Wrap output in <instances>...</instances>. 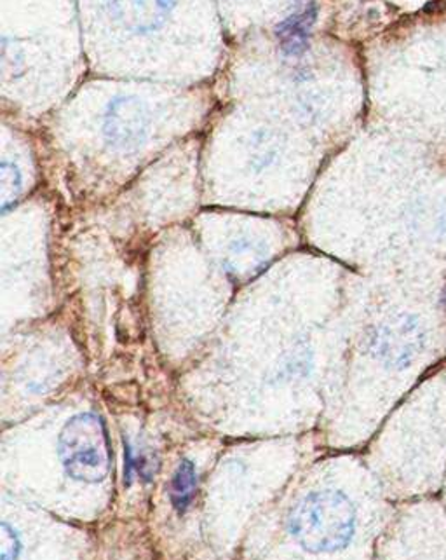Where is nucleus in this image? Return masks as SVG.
<instances>
[{"mask_svg": "<svg viewBox=\"0 0 446 560\" xmlns=\"http://www.w3.org/2000/svg\"><path fill=\"white\" fill-rule=\"evenodd\" d=\"M287 529L307 552H337L354 536L356 510L343 492H310L290 513Z\"/></svg>", "mask_w": 446, "mask_h": 560, "instance_id": "1", "label": "nucleus"}, {"mask_svg": "<svg viewBox=\"0 0 446 560\" xmlns=\"http://www.w3.org/2000/svg\"><path fill=\"white\" fill-rule=\"evenodd\" d=\"M58 456L70 479L86 483L107 479L111 451L104 419L81 412L64 422L58 436Z\"/></svg>", "mask_w": 446, "mask_h": 560, "instance_id": "2", "label": "nucleus"}, {"mask_svg": "<svg viewBox=\"0 0 446 560\" xmlns=\"http://www.w3.org/2000/svg\"><path fill=\"white\" fill-rule=\"evenodd\" d=\"M424 346V332L412 316H399L390 319L369 337V351L380 362L392 366H404L421 353Z\"/></svg>", "mask_w": 446, "mask_h": 560, "instance_id": "3", "label": "nucleus"}, {"mask_svg": "<svg viewBox=\"0 0 446 560\" xmlns=\"http://www.w3.org/2000/svg\"><path fill=\"white\" fill-rule=\"evenodd\" d=\"M149 110L137 96H117L108 104L104 135L117 151H133L145 139Z\"/></svg>", "mask_w": 446, "mask_h": 560, "instance_id": "4", "label": "nucleus"}, {"mask_svg": "<svg viewBox=\"0 0 446 560\" xmlns=\"http://www.w3.org/2000/svg\"><path fill=\"white\" fill-rule=\"evenodd\" d=\"M175 4L176 0H107L114 20L134 34H149L161 28Z\"/></svg>", "mask_w": 446, "mask_h": 560, "instance_id": "5", "label": "nucleus"}, {"mask_svg": "<svg viewBox=\"0 0 446 560\" xmlns=\"http://www.w3.org/2000/svg\"><path fill=\"white\" fill-rule=\"evenodd\" d=\"M314 22H316V4L305 2L281 23L278 37L284 55L298 57L307 49Z\"/></svg>", "mask_w": 446, "mask_h": 560, "instance_id": "6", "label": "nucleus"}, {"mask_svg": "<svg viewBox=\"0 0 446 560\" xmlns=\"http://www.w3.org/2000/svg\"><path fill=\"white\" fill-rule=\"evenodd\" d=\"M266 252L249 240H237L228 250L225 266L231 277L243 280V278L254 277L255 272L262 269L266 264Z\"/></svg>", "mask_w": 446, "mask_h": 560, "instance_id": "7", "label": "nucleus"}, {"mask_svg": "<svg viewBox=\"0 0 446 560\" xmlns=\"http://www.w3.org/2000/svg\"><path fill=\"white\" fill-rule=\"evenodd\" d=\"M198 488V471L196 465L190 459L184 462L176 468L172 480V503L178 512L184 513L192 503L193 494Z\"/></svg>", "mask_w": 446, "mask_h": 560, "instance_id": "8", "label": "nucleus"}, {"mask_svg": "<svg viewBox=\"0 0 446 560\" xmlns=\"http://www.w3.org/2000/svg\"><path fill=\"white\" fill-rule=\"evenodd\" d=\"M23 175L22 170L16 164L2 161L0 168V207L8 213L9 208L16 203L17 198L22 196Z\"/></svg>", "mask_w": 446, "mask_h": 560, "instance_id": "9", "label": "nucleus"}, {"mask_svg": "<svg viewBox=\"0 0 446 560\" xmlns=\"http://www.w3.org/2000/svg\"><path fill=\"white\" fill-rule=\"evenodd\" d=\"M310 371H313V353L307 348H295L281 365L279 377L290 381L304 380Z\"/></svg>", "mask_w": 446, "mask_h": 560, "instance_id": "10", "label": "nucleus"}, {"mask_svg": "<svg viewBox=\"0 0 446 560\" xmlns=\"http://www.w3.org/2000/svg\"><path fill=\"white\" fill-rule=\"evenodd\" d=\"M125 477L126 482H131L133 474L140 475L143 480H151L152 474H154V466H152L151 459L145 454L134 453V448L128 444L125 440Z\"/></svg>", "mask_w": 446, "mask_h": 560, "instance_id": "11", "label": "nucleus"}, {"mask_svg": "<svg viewBox=\"0 0 446 560\" xmlns=\"http://www.w3.org/2000/svg\"><path fill=\"white\" fill-rule=\"evenodd\" d=\"M22 550V544L8 524H2V560H16Z\"/></svg>", "mask_w": 446, "mask_h": 560, "instance_id": "12", "label": "nucleus"}]
</instances>
